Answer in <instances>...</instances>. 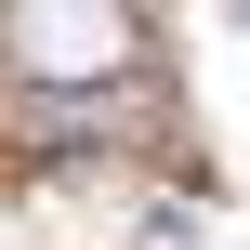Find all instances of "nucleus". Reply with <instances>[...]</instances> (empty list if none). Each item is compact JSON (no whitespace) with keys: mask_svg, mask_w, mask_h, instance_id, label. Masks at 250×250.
<instances>
[{"mask_svg":"<svg viewBox=\"0 0 250 250\" xmlns=\"http://www.w3.org/2000/svg\"><path fill=\"white\" fill-rule=\"evenodd\" d=\"M0 53L40 92H105L132 66V0H13L0 13Z\"/></svg>","mask_w":250,"mask_h":250,"instance_id":"nucleus-1","label":"nucleus"}]
</instances>
